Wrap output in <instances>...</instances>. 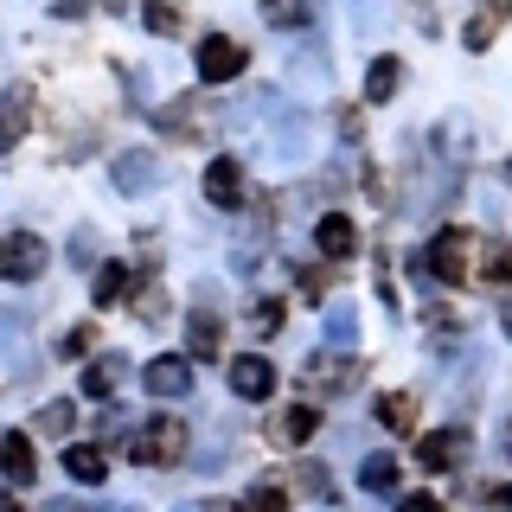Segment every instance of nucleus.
Here are the masks:
<instances>
[{
	"label": "nucleus",
	"instance_id": "f8f14e48",
	"mask_svg": "<svg viewBox=\"0 0 512 512\" xmlns=\"http://www.w3.org/2000/svg\"><path fill=\"white\" fill-rule=\"evenodd\" d=\"M218 340H224V320L199 301L192 320H186V359H218Z\"/></svg>",
	"mask_w": 512,
	"mask_h": 512
},
{
	"label": "nucleus",
	"instance_id": "72a5a7b5",
	"mask_svg": "<svg viewBox=\"0 0 512 512\" xmlns=\"http://www.w3.org/2000/svg\"><path fill=\"white\" fill-rule=\"evenodd\" d=\"M301 487H308V493H320V500H327V474H320V468H301Z\"/></svg>",
	"mask_w": 512,
	"mask_h": 512
},
{
	"label": "nucleus",
	"instance_id": "f03ea898",
	"mask_svg": "<svg viewBox=\"0 0 512 512\" xmlns=\"http://www.w3.org/2000/svg\"><path fill=\"white\" fill-rule=\"evenodd\" d=\"M416 269H423V276H436V282H468L474 276V237L448 224V231L429 237V250H423V263H416Z\"/></svg>",
	"mask_w": 512,
	"mask_h": 512
},
{
	"label": "nucleus",
	"instance_id": "9d476101",
	"mask_svg": "<svg viewBox=\"0 0 512 512\" xmlns=\"http://www.w3.org/2000/svg\"><path fill=\"white\" fill-rule=\"evenodd\" d=\"M26 128H32V84H13L7 96H0V154L20 148Z\"/></svg>",
	"mask_w": 512,
	"mask_h": 512
},
{
	"label": "nucleus",
	"instance_id": "2eb2a0df",
	"mask_svg": "<svg viewBox=\"0 0 512 512\" xmlns=\"http://www.w3.org/2000/svg\"><path fill=\"white\" fill-rule=\"evenodd\" d=\"M359 378H365L359 359H352V365H327V359L301 365V384H314V391H346V384H359Z\"/></svg>",
	"mask_w": 512,
	"mask_h": 512
},
{
	"label": "nucleus",
	"instance_id": "a211bd4d",
	"mask_svg": "<svg viewBox=\"0 0 512 512\" xmlns=\"http://www.w3.org/2000/svg\"><path fill=\"white\" fill-rule=\"evenodd\" d=\"M500 20H506V0H487V7L468 20V32H461V45H468V52H487L493 32H500Z\"/></svg>",
	"mask_w": 512,
	"mask_h": 512
},
{
	"label": "nucleus",
	"instance_id": "9b49d317",
	"mask_svg": "<svg viewBox=\"0 0 512 512\" xmlns=\"http://www.w3.org/2000/svg\"><path fill=\"white\" fill-rule=\"evenodd\" d=\"M314 250L327 256V263H346V256L359 250V224H352L346 212H327V218L314 224Z\"/></svg>",
	"mask_w": 512,
	"mask_h": 512
},
{
	"label": "nucleus",
	"instance_id": "bb28decb",
	"mask_svg": "<svg viewBox=\"0 0 512 512\" xmlns=\"http://www.w3.org/2000/svg\"><path fill=\"white\" fill-rule=\"evenodd\" d=\"M141 26L160 32V39H173V32H180V7H167V0H148V7H141Z\"/></svg>",
	"mask_w": 512,
	"mask_h": 512
},
{
	"label": "nucleus",
	"instance_id": "c9c22d12",
	"mask_svg": "<svg viewBox=\"0 0 512 512\" xmlns=\"http://www.w3.org/2000/svg\"><path fill=\"white\" fill-rule=\"evenodd\" d=\"M84 7H90V0H58V20H77Z\"/></svg>",
	"mask_w": 512,
	"mask_h": 512
},
{
	"label": "nucleus",
	"instance_id": "0eeeda50",
	"mask_svg": "<svg viewBox=\"0 0 512 512\" xmlns=\"http://www.w3.org/2000/svg\"><path fill=\"white\" fill-rule=\"evenodd\" d=\"M231 391L244 397V404H263V397L276 391V365H269L263 352H244V359H231Z\"/></svg>",
	"mask_w": 512,
	"mask_h": 512
},
{
	"label": "nucleus",
	"instance_id": "39448f33",
	"mask_svg": "<svg viewBox=\"0 0 512 512\" xmlns=\"http://www.w3.org/2000/svg\"><path fill=\"white\" fill-rule=\"evenodd\" d=\"M205 205H218V212H237V205H244V160L237 154L205 160Z\"/></svg>",
	"mask_w": 512,
	"mask_h": 512
},
{
	"label": "nucleus",
	"instance_id": "b1692460",
	"mask_svg": "<svg viewBox=\"0 0 512 512\" xmlns=\"http://www.w3.org/2000/svg\"><path fill=\"white\" fill-rule=\"evenodd\" d=\"M71 404H64V397H52V404H45L39 416H32V429H39V436H71Z\"/></svg>",
	"mask_w": 512,
	"mask_h": 512
},
{
	"label": "nucleus",
	"instance_id": "6e6552de",
	"mask_svg": "<svg viewBox=\"0 0 512 512\" xmlns=\"http://www.w3.org/2000/svg\"><path fill=\"white\" fill-rule=\"evenodd\" d=\"M141 384H148V397H186V391H192V359H186V352L148 359V372H141Z\"/></svg>",
	"mask_w": 512,
	"mask_h": 512
},
{
	"label": "nucleus",
	"instance_id": "7ed1b4c3",
	"mask_svg": "<svg viewBox=\"0 0 512 512\" xmlns=\"http://www.w3.org/2000/svg\"><path fill=\"white\" fill-rule=\"evenodd\" d=\"M192 64H199V77L205 84H231V77H244V45L237 39H224V32H205L199 39V52H192Z\"/></svg>",
	"mask_w": 512,
	"mask_h": 512
},
{
	"label": "nucleus",
	"instance_id": "5701e85b",
	"mask_svg": "<svg viewBox=\"0 0 512 512\" xmlns=\"http://www.w3.org/2000/svg\"><path fill=\"white\" fill-rule=\"evenodd\" d=\"M263 20L269 26H308L314 20V0H263Z\"/></svg>",
	"mask_w": 512,
	"mask_h": 512
},
{
	"label": "nucleus",
	"instance_id": "e433bc0d",
	"mask_svg": "<svg viewBox=\"0 0 512 512\" xmlns=\"http://www.w3.org/2000/svg\"><path fill=\"white\" fill-rule=\"evenodd\" d=\"M0 512H20V506H13V500H7V493H0Z\"/></svg>",
	"mask_w": 512,
	"mask_h": 512
},
{
	"label": "nucleus",
	"instance_id": "c85d7f7f",
	"mask_svg": "<svg viewBox=\"0 0 512 512\" xmlns=\"http://www.w3.org/2000/svg\"><path fill=\"white\" fill-rule=\"evenodd\" d=\"M135 320H167V295H160V288H141V295H135Z\"/></svg>",
	"mask_w": 512,
	"mask_h": 512
},
{
	"label": "nucleus",
	"instance_id": "cd10ccee",
	"mask_svg": "<svg viewBox=\"0 0 512 512\" xmlns=\"http://www.w3.org/2000/svg\"><path fill=\"white\" fill-rule=\"evenodd\" d=\"M244 512H288V493L282 487H250L244 493Z\"/></svg>",
	"mask_w": 512,
	"mask_h": 512
},
{
	"label": "nucleus",
	"instance_id": "393cba45",
	"mask_svg": "<svg viewBox=\"0 0 512 512\" xmlns=\"http://www.w3.org/2000/svg\"><path fill=\"white\" fill-rule=\"evenodd\" d=\"M244 320H250L256 340H269V333H282V301H269V295H263V301H250V314H244Z\"/></svg>",
	"mask_w": 512,
	"mask_h": 512
},
{
	"label": "nucleus",
	"instance_id": "a878e982",
	"mask_svg": "<svg viewBox=\"0 0 512 512\" xmlns=\"http://www.w3.org/2000/svg\"><path fill=\"white\" fill-rule=\"evenodd\" d=\"M327 346H359V314L352 308H327Z\"/></svg>",
	"mask_w": 512,
	"mask_h": 512
},
{
	"label": "nucleus",
	"instance_id": "473e14b6",
	"mask_svg": "<svg viewBox=\"0 0 512 512\" xmlns=\"http://www.w3.org/2000/svg\"><path fill=\"white\" fill-rule=\"evenodd\" d=\"M397 512H442V506L429 500V493H410V500H397Z\"/></svg>",
	"mask_w": 512,
	"mask_h": 512
},
{
	"label": "nucleus",
	"instance_id": "2f4dec72",
	"mask_svg": "<svg viewBox=\"0 0 512 512\" xmlns=\"http://www.w3.org/2000/svg\"><path fill=\"white\" fill-rule=\"evenodd\" d=\"M90 346H96V327H71V333H64V352H71V359H84Z\"/></svg>",
	"mask_w": 512,
	"mask_h": 512
},
{
	"label": "nucleus",
	"instance_id": "f257e3e1",
	"mask_svg": "<svg viewBox=\"0 0 512 512\" xmlns=\"http://www.w3.org/2000/svg\"><path fill=\"white\" fill-rule=\"evenodd\" d=\"M186 455H192V429L180 423V416H154V423L135 436V461H141V468H180Z\"/></svg>",
	"mask_w": 512,
	"mask_h": 512
},
{
	"label": "nucleus",
	"instance_id": "dca6fc26",
	"mask_svg": "<svg viewBox=\"0 0 512 512\" xmlns=\"http://www.w3.org/2000/svg\"><path fill=\"white\" fill-rule=\"evenodd\" d=\"M64 474L77 480V487H96V480L109 474V461H103V448L96 442H77V448H64Z\"/></svg>",
	"mask_w": 512,
	"mask_h": 512
},
{
	"label": "nucleus",
	"instance_id": "1a4fd4ad",
	"mask_svg": "<svg viewBox=\"0 0 512 512\" xmlns=\"http://www.w3.org/2000/svg\"><path fill=\"white\" fill-rule=\"evenodd\" d=\"M461 455H468V429H429V436L416 442V461H423L429 474H448Z\"/></svg>",
	"mask_w": 512,
	"mask_h": 512
},
{
	"label": "nucleus",
	"instance_id": "7c9ffc66",
	"mask_svg": "<svg viewBox=\"0 0 512 512\" xmlns=\"http://www.w3.org/2000/svg\"><path fill=\"white\" fill-rule=\"evenodd\" d=\"M480 256H487V263H480V276H487V282H506V250H500V244H487Z\"/></svg>",
	"mask_w": 512,
	"mask_h": 512
},
{
	"label": "nucleus",
	"instance_id": "423d86ee",
	"mask_svg": "<svg viewBox=\"0 0 512 512\" xmlns=\"http://www.w3.org/2000/svg\"><path fill=\"white\" fill-rule=\"evenodd\" d=\"M109 180H116V192H154L160 186V160L148 148H128L109 160Z\"/></svg>",
	"mask_w": 512,
	"mask_h": 512
},
{
	"label": "nucleus",
	"instance_id": "412c9836",
	"mask_svg": "<svg viewBox=\"0 0 512 512\" xmlns=\"http://www.w3.org/2000/svg\"><path fill=\"white\" fill-rule=\"evenodd\" d=\"M359 487L365 493H397V461L391 455H365L359 461Z\"/></svg>",
	"mask_w": 512,
	"mask_h": 512
},
{
	"label": "nucleus",
	"instance_id": "ddd939ff",
	"mask_svg": "<svg viewBox=\"0 0 512 512\" xmlns=\"http://www.w3.org/2000/svg\"><path fill=\"white\" fill-rule=\"evenodd\" d=\"M0 474H7L13 487H32V474H39V461H32V436H20V429L0 436Z\"/></svg>",
	"mask_w": 512,
	"mask_h": 512
},
{
	"label": "nucleus",
	"instance_id": "4c0bfd02",
	"mask_svg": "<svg viewBox=\"0 0 512 512\" xmlns=\"http://www.w3.org/2000/svg\"><path fill=\"white\" fill-rule=\"evenodd\" d=\"M103 7H122V0H103Z\"/></svg>",
	"mask_w": 512,
	"mask_h": 512
},
{
	"label": "nucleus",
	"instance_id": "4be33fe9",
	"mask_svg": "<svg viewBox=\"0 0 512 512\" xmlns=\"http://www.w3.org/2000/svg\"><path fill=\"white\" fill-rule=\"evenodd\" d=\"M122 288H128V269L122 263H103L90 276V301H96V308H109V301H122Z\"/></svg>",
	"mask_w": 512,
	"mask_h": 512
},
{
	"label": "nucleus",
	"instance_id": "f704fd0d",
	"mask_svg": "<svg viewBox=\"0 0 512 512\" xmlns=\"http://www.w3.org/2000/svg\"><path fill=\"white\" fill-rule=\"evenodd\" d=\"M352 20H359V26H372V20H378V0H352Z\"/></svg>",
	"mask_w": 512,
	"mask_h": 512
},
{
	"label": "nucleus",
	"instance_id": "f3484780",
	"mask_svg": "<svg viewBox=\"0 0 512 512\" xmlns=\"http://www.w3.org/2000/svg\"><path fill=\"white\" fill-rule=\"evenodd\" d=\"M397 84H404V64H397L391 52L372 58V71H365V103H391Z\"/></svg>",
	"mask_w": 512,
	"mask_h": 512
},
{
	"label": "nucleus",
	"instance_id": "4468645a",
	"mask_svg": "<svg viewBox=\"0 0 512 512\" xmlns=\"http://www.w3.org/2000/svg\"><path fill=\"white\" fill-rule=\"evenodd\" d=\"M314 429H320V410H314V404H295V410H282L276 423H269V436H276L282 448H301Z\"/></svg>",
	"mask_w": 512,
	"mask_h": 512
},
{
	"label": "nucleus",
	"instance_id": "6ab92c4d",
	"mask_svg": "<svg viewBox=\"0 0 512 512\" xmlns=\"http://www.w3.org/2000/svg\"><path fill=\"white\" fill-rule=\"evenodd\" d=\"M378 423L391 429V436H404V429L416 423V397H410V391H384V397H378Z\"/></svg>",
	"mask_w": 512,
	"mask_h": 512
},
{
	"label": "nucleus",
	"instance_id": "20e7f679",
	"mask_svg": "<svg viewBox=\"0 0 512 512\" xmlns=\"http://www.w3.org/2000/svg\"><path fill=\"white\" fill-rule=\"evenodd\" d=\"M45 256H52V250H45L32 231H7V237H0V276H7V282H39Z\"/></svg>",
	"mask_w": 512,
	"mask_h": 512
},
{
	"label": "nucleus",
	"instance_id": "c756f323",
	"mask_svg": "<svg viewBox=\"0 0 512 512\" xmlns=\"http://www.w3.org/2000/svg\"><path fill=\"white\" fill-rule=\"evenodd\" d=\"M71 263H96V231H90V224L71 231Z\"/></svg>",
	"mask_w": 512,
	"mask_h": 512
},
{
	"label": "nucleus",
	"instance_id": "aec40b11",
	"mask_svg": "<svg viewBox=\"0 0 512 512\" xmlns=\"http://www.w3.org/2000/svg\"><path fill=\"white\" fill-rule=\"evenodd\" d=\"M84 391L109 404V397L122 391V359H96V365H84Z\"/></svg>",
	"mask_w": 512,
	"mask_h": 512
}]
</instances>
